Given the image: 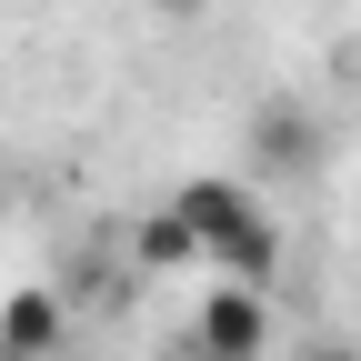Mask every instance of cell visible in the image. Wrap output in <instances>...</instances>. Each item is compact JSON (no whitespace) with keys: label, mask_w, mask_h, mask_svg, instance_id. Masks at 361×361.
Instances as JSON below:
<instances>
[{"label":"cell","mask_w":361,"mask_h":361,"mask_svg":"<svg viewBox=\"0 0 361 361\" xmlns=\"http://www.w3.org/2000/svg\"><path fill=\"white\" fill-rule=\"evenodd\" d=\"M311 361H361V351L351 341H311Z\"/></svg>","instance_id":"ba28073f"},{"label":"cell","mask_w":361,"mask_h":361,"mask_svg":"<svg viewBox=\"0 0 361 361\" xmlns=\"http://www.w3.org/2000/svg\"><path fill=\"white\" fill-rule=\"evenodd\" d=\"M151 11H171V20H201V11H211V0H151Z\"/></svg>","instance_id":"52a82bcc"},{"label":"cell","mask_w":361,"mask_h":361,"mask_svg":"<svg viewBox=\"0 0 361 361\" xmlns=\"http://www.w3.org/2000/svg\"><path fill=\"white\" fill-rule=\"evenodd\" d=\"M191 351H201V361H261V351H271V291L221 281V291L201 301V322H191Z\"/></svg>","instance_id":"7a4b0ae2"},{"label":"cell","mask_w":361,"mask_h":361,"mask_svg":"<svg viewBox=\"0 0 361 361\" xmlns=\"http://www.w3.org/2000/svg\"><path fill=\"white\" fill-rule=\"evenodd\" d=\"M171 211L191 221V231H201V251H211V241L251 211V191H241V180H221V171H201V180H180V201H171Z\"/></svg>","instance_id":"5b68a950"},{"label":"cell","mask_w":361,"mask_h":361,"mask_svg":"<svg viewBox=\"0 0 361 361\" xmlns=\"http://www.w3.org/2000/svg\"><path fill=\"white\" fill-rule=\"evenodd\" d=\"M130 261H141V271H180V261H201V231H191V221L161 201L141 231H130Z\"/></svg>","instance_id":"8992f818"},{"label":"cell","mask_w":361,"mask_h":361,"mask_svg":"<svg viewBox=\"0 0 361 361\" xmlns=\"http://www.w3.org/2000/svg\"><path fill=\"white\" fill-rule=\"evenodd\" d=\"M61 351V291H11L0 301V361H51Z\"/></svg>","instance_id":"3957f363"},{"label":"cell","mask_w":361,"mask_h":361,"mask_svg":"<svg viewBox=\"0 0 361 361\" xmlns=\"http://www.w3.org/2000/svg\"><path fill=\"white\" fill-rule=\"evenodd\" d=\"M201 261H221V271H231V281L271 291V271H281V231H271L261 211H241V221H231V231H221V241H211Z\"/></svg>","instance_id":"277c9868"},{"label":"cell","mask_w":361,"mask_h":361,"mask_svg":"<svg viewBox=\"0 0 361 361\" xmlns=\"http://www.w3.org/2000/svg\"><path fill=\"white\" fill-rule=\"evenodd\" d=\"M241 151H251L261 180H301V171H322V121H311L291 90H271L251 111V130H241Z\"/></svg>","instance_id":"6da1fadb"}]
</instances>
